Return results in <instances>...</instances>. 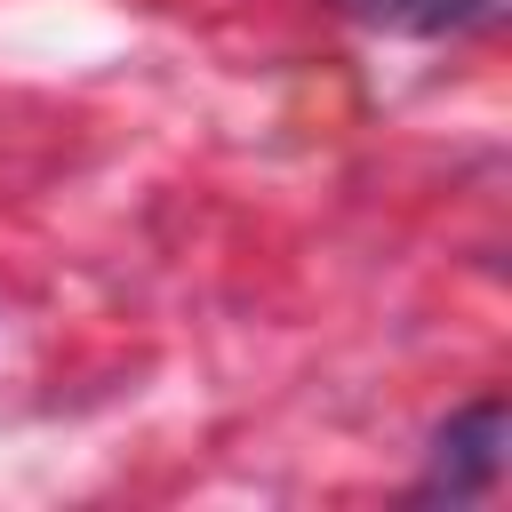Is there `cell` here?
Instances as JSON below:
<instances>
[{"label": "cell", "instance_id": "6da1fadb", "mask_svg": "<svg viewBox=\"0 0 512 512\" xmlns=\"http://www.w3.org/2000/svg\"><path fill=\"white\" fill-rule=\"evenodd\" d=\"M504 400H472L440 440H432V496H472V488H488L496 472H504Z\"/></svg>", "mask_w": 512, "mask_h": 512}, {"label": "cell", "instance_id": "7a4b0ae2", "mask_svg": "<svg viewBox=\"0 0 512 512\" xmlns=\"http://www.w3.org/2000/svg\"><path fill=\"white\" fill-rule=\"evenodd\" d=\"M344 8L368 24H392V32H464V24L496 16V0H344Z\"/></svg>", "mask_w": 512, "mask_h": 512}]
</instances>
